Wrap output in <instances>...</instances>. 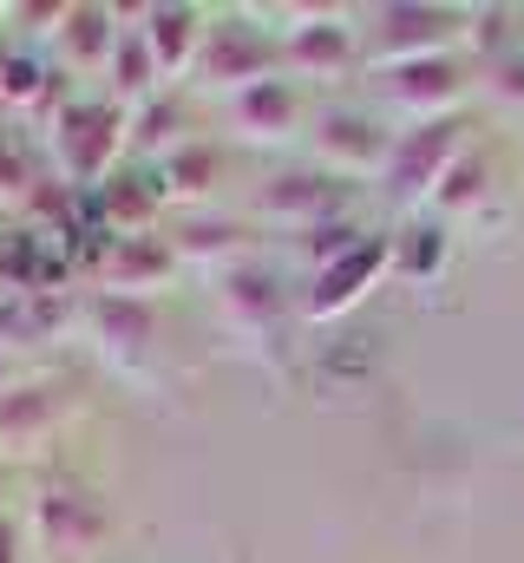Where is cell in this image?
Returning a JSON list of instances; mask_svg holds the SVG:
<instances>
[{"mask_svg":"<svg viewBox=\"0 0 524 563\" xmlns=\"http://www.w3.org/2000/svg\"><path fill=\"white\" fill-rule=\"evenodd\" d=\"M466 46V7H433V0H387L361 26V66L387 73L413 59H439Z\"/></svg>","mask_w":524,"mask_h":563,"instance_id":"cell-1","label":"cell"},{"mask_svg":"<svg viewBox=\"0 0 524 563\" xmlns=\"http://www.w3.org/2000/svg\"><path fill=\"white\" fill-rule=\"evenodd\" d=\"M269 73H282V33L262 26V13H243V7H223L210 13V33H204V53H197V86L210 92H243Z\"/></svg>","mask_w":524,"mask_h":563,"instance_id":"cell-2","label":"cell"},{"mask_svg":"<svg viewBox=\"0 0 524 563\" xmlns=\"http://www.w3.org/2000/svg\"><path fill=\"white\" fill-rule=\"evenodd\" d=\"M125 151H131L125 106H112L106 92L66 99V106L53 112V157H59V170H66L73 184L99 190L106 177H119V157H125Z\"/></svg>","mask_w":524,"mask_h":563,"instance_id":"cell-3","label":"cell"},{"mask_svg":"<svg viewBox=\"0 0 524 563\" xmlns=\"http://www.w3.org/2000/svg\"><path fill=\"white\" fill-rule=\"evenodd\" d=\"M466 151H472V125H466V112H459V119L400 125V132H393V151H387V170H381V190L419 217L426 197L439 190V177H446Z\"/></svg>","mask_w":524,"mask_h":563,"instance_id":"cell-4","label":"cell"},{"mask_svg":"<svg viewBox=\"0 0 524 563\" xmlns=\"http://www.w3.org/2000/svg\"><path fill=\"white\" fill-rule=\"evenodd\" d=\"M354 197H361V184H348V177H335L321 164H295V170H275V177L256 184V223H275L288 236H308L321 223L354 217Z\"/></svg>","mask_w":524,"mask_h":563,"instance_id":"cell-5","label":"cell"},{"mask_svg":"<svg viewBox=\"0 0 524 563\" xmlns=\"http://www.w3.org/2000/svg\"><path fill=\"white\" fill-rule=\"evenodd\" d=\"M282 26V73L288 79H341L361 66V26L341 7H275Z\"/></svg>","mask_w":524,"mask_h":563,"instance_id":"cell-6","label":"cell"},{"mask_svg":"<svg viewBox=\"0 0 524 563\" xmlns=\"http://www.w3.org/2000/svg\"><path fill=\"white\" fill-rule=\"evenodd\" d=\"M393 151V125L381 119V106H321L308 119V164L361 184V177H381Z\"/></svg>","mask_w":524,"mask_h":563,"instance_id":"cell-7","label":"cell"},{"mask_svg":"<svg viewBox=\"0 0 524 563\" xmlns=\"http://www.w3.org/2000/svg\"><path fill=\"white\" fill-rule=\"evenodd\" d=\"M472 79H479V73L466 66V53H439V59H413V66H387V73H374L381 99H387L393 112H406V125L459 119Z\"/></svg>","mask_w":524,"mask_h":563,"instance_id":"cell-8","label":"cell"},{"mask_svg":"<svg viewBox=\"0 0 524 563\" xmlns=\"http://www.w3.org/2000/svg\"><path fill=\"white\" fill-rule=\"evenodd\" d=\"M26 531H33V551H46V558H86V551L106 544L112 511H106V498L86 492V485H53V492L33 498Z\"/></svg>","mask_w":524,"mask_h":563,"instance_id":"cell-9","label":"cell"},{"mask_svg":"<svg viewBox=\"0 0 524 563\" xmlns=\"http://www.w3.org/2000/svg\"><path fill=\"white\" fill-rule=\"evenodd\" d=\"M387 269H393V243H387V230H374L361 250H348L341 263H328V269H315V276H308L302 321H341V314H354V308L381 288Z\"/></svg>","mask_w":524,"mask_h":563,"instance_id":"cell-10","label":"cell"},{"mask_svg":"<svg viewBox=\"0 0 524 563\" xmlns=\"http://www.w3.org/2000/svg\"><path fill=\"white\" fill-rule=\"evenodd\" d=\"M223 119L243 144H295L308 132V99H302V79L288 73H269L256 86L230 92L223 99Z\"/></svg>","mask_w":524,"mask_h":563,"instance_id":"cell-11","label":"cell"},{"mask_svg":"<svg viewBox=\"0 0 524 563\" xmlns=\"http://www.w3.org/2000/svg\"><path fill=\"white\" fill-rule=\"evenodd\" d=\"M79 314H86V334L99 341V354H106V361H119V367H138V361L157 347V301H151V295L92 288Z\"/></svg>","mask_w":524,"mask_h":563,"instance_id":"cell-12","label":"cell"},{"mask_svg":"<svg viewBox=\"0 0 524 563\" xmlns=\"http://www.w3.org/2000/svg\"><path fill=\"white\" fill-rule=\"evenodd\" d=\"M131 26H138V40H144V53H151V66H157V79H190L197 73V53H204V33H210V7H190V0H157V7H144V13H131Z\"/></svg>","mask_w":524,"mask_h":563,"instance_id":"cell-13","label":"cell"},{"mask_svg":"<svg viewBox=\"0 0 524 563\" xmlns=\"http://www.w3.org/2000/svg\"><path fill=\"white\" fill-rule=\"evenodd\" d=\"M171 256H177V263H197V269H210V276H223V269H237V263L256 256V223H250V217H223V210H190V217H177V230H171Z\"/></svg>","mask_w":524,"mask_h":563,"instance_id":"cell-14","label":"cell"},{"mask_svg":"<svg viewBox=\"0 0 524 563\" xmlns=\"http://www.w3.org/2000/svg\"><path fill=\"white\" fill-rule=\"evenodd\" d=\"M217 314H223L237 334H269V328L282 321V282H275V269H269L262 256L223 269V276H217Z\"/></svg>","mask_w":524,"mask_h":563,"instance_id":"cell-15","label":"cell"},{"mask_svg":"<svg viewBox=\"0 0 524 563\" xmlns=\"http://www.w3.org/2000/svg\"><path fill=\"white\" fill-rule=\"evenodd\" d=\"M217 184H223V151L204 144V139H190L184 151H171L164 164H151V190H157V203H177L184 217H190V210H210Z\"/></svg>","mask_w":524,"mask_h":563,"instance_id":"cell-16","label":"cell"},{"mask_svg":"<svg viewBox=\"0 0 524 563\" xmlns=\"http://www.w3.org/2000/svg\"><path fill=\"white\" fill-rule=\"evenodd\" d=\"M171 236H157V230H138V236H112V256H106V282L99 288H119V295H151L157 301V288L171 276Z\"/></svg>","mask_w":524,"mask_h":563,"instance_id":"cell-17","label":"cell"},{"mask_svg":"<svg viewBox=\"0 0 524 563\" xmlns=\"http://www.w3.org/2000/svg\"><path fill=\"white\" fill-rule=\"evenodd\" d=\"M119 33H125V20H119L112 7L73 0V7L59 13V53H66V66H73V73H106V59H112Z\"/></svg>","mask_w":524,"mask_h":563,"instance_id":"cell-18","label":"cell"},{"mask_svg":"<svg viewBox=\"0 0 524 563\" xmlns=\"http://www.w3.org/2000/svg\"><path fill=\"white\" fill-rule=\"evenodd\" d=\"M485 197H492V157L472 144V151L439 177V190L426 197V210H419V217H433V223H446V230H452V223H466V217H485Z\"/></svg>","mask_w":524,"mask_h":563,"instance_id":"cell-19","label":"cell"},{"mask_svg":"<svg viewBox=\"0 0 524 563\" xmlns=\"http://www.w3.org/2000/svg\"><path fill=\"white\" fill-rule=\"evenodd\" d=\"M66 426V394H53V387H13V394H0V445L13 452V445H46L53 432Z\"/></svg>","mask_w":524,"mask_h":563,"instance_id":"cell-20","label":"cell"},{"mask_svg":"<svg viewBox=\"0 0 524 563\" xmlns=\"http://www.w3.org/2000/svg\"><path fill=\"white\" fill-rule=\"evenodd\" d=\"M125 139H131V151L151 157V164H164L171 151H184V144H190V112H184V99L164 86L157 99L131 106L125 112Z\"/></svg>","mask_w":524,"mask_h":563,"instance_id":"cell-21","label":"cell"},{"mask_svg":"<svg viewBox=\"0 0 524 563\" xmlns=\"http://www.w3.org/2000/svg\"><path fill=\"white\" fill-rule=\"evenodd\" d=\"M459 53L472 73L524 53V7H466V46Z\"/></svg>","mask_w":524,"mask_h":563,"instance_id":"cell-22","label":"cell"},{"mask_svg":"<svg viewBox=\"0 0 524 563\" xmlns=\"http://www.w3.org/2000/svg\"><path fill=\"white\" fill-rule=\"evenodd\" d=\"M387 243H393V276L406 282H433L452 263V230L433 223V217H413L406 230H387Z\"/></svg>","mask_w":524,"mask_h":563,"instance_id":"cell-23","label":"cell"},{"mask_svg":"<svg viewBox=\"0 0 524 563\" xmlns=\"http://www.w3.org/2000/svg\"><path fill=\"white\" fill-rule=\"evenodd\" d=\"M374 230L361 223V217H341V223H321V230H308V243H302V256H308V276L315 269H328V263H341L348 250H361Z\"/></svg>","mask_w":524,"mask_h":563,"instance_id":"cell-24","label":"cell"},{"mask_svg":"<svg viewBox=\"0 0 524 563\" xmlns=\"http://www.w3.org/2000/svg\"><path fill=\"white\" fill-rule=\"evenodd\" d=\"M33 184H46V177H33V157L13 144V132H0V197L13 190V197H26Z\"/></svg>","mask_w":524,"mask_h":563,"instance_id":"cell-25","label":"cell"},{"mask_svg":"<svg viewBox=\"0 0 524 563\" xmlns=\"http://www.w3.org/2000/svg\"><path fill=\"white\" fill-rule=\"evenodd\" d=\"M479 86H485L492 99H505V106H524V53L499 59V66H485V73H479Z\"/></svg>","mask_w":524,"mask_h":563,"instance_id":"cell-26","label":"cell"},{"mask_svg":"<svg viewBox=\"0 0 524 563\" xmlns=\"http://www.w3.org/2000/svg\"><path fill=\"white\" fill-rule=\"evenodd\" d=\"M0 563H33V531H26V518H0Z\"/></svg>","mask_w":524,"mask_h":563,"instance_id":"cell-27","label":"cell"},{"mask_svg":"<svg viewBox=\"0 0 524 563\" xmlns=\"http://www.w3.org/2000/svg\"><path fill=\"white\" fill-rule=\"evenodd\" d=\"M20 387V374H13V347H0V394H13Z\"/></svg>","mask_w":524,"mask_h":563,"instance_id":"cell-28","label":"cell"},{"mask_svg":"<svg viewBox=\"0 0 524 563\" xmlns=\"http://www.w3.org/2000/svg\"><path fill=\"white\" fill-rule=\"evenodd\" d=\"M0 518H7V465H0Z\"/></svg>","mask_w":524,"mask_h":563,"instance_id":"cell-29","label":"cell"}]
</instances>
